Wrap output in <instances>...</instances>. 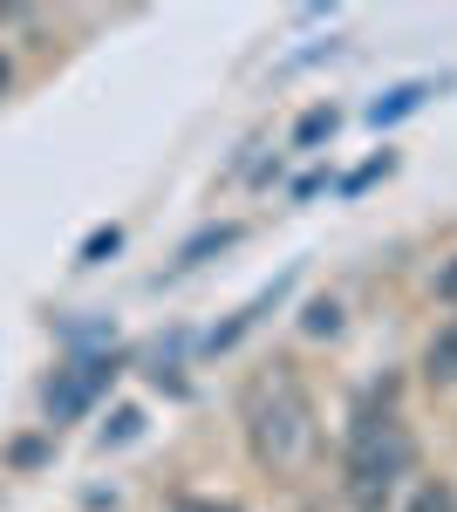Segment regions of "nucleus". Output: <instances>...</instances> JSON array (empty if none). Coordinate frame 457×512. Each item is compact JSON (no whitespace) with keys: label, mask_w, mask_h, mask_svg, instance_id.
I'll use <instances>...</instances> for the list:
<instances>
[{"label":"nucleus","mask_w":457,"mask_h":512,"mask_svg":"<svg viewBox=\"0 0 457 512\" xmlns=\"http://www.w3.org/2000/svg\"><path fill=\"white\" fill-rule=\"evenodd\" d=\"M7 76H14V69H7V55H0V89H7Z\"/></svg>","instance_id":"11"},{"label":"nucleus","mask_w":457,"mask_h":512,"mask_svg":"<svg viewBox=\"0 0 457 512\" xmlns=\"http://www.w3.org/2000/svg\"><path fill=\"white\" fill-rule=\"evenodd\" d=\"M239 424H246V451L253 465L273 478H307L321 458V410L307 396L294 362H267L246 376L239 390Z\"/></svg>","instance_id":"1"},{"label":"nucleus","mask_w":457,"mask_h":512,"mask_svg":"<svg viewBox=\"0 0 457 512\" xmlns=\"http://www.w3.org/2000/svg\"><path fill=\"white\" fill-rule=\"evenodd\" d=\"M410 512H457V492L444 485V478H423L417 499H410Z\"/></svg>","instance_id":"5"},{"label":"nucleus","mask_w":457,"mask_h":512,"mask_svg":"<svg viewBox=\"0 0 457 512\" xmlns=\"http://www.w3.org/2000/svg\"><path fill=\"white\" fill-rule=\"evenodd\" d=\"M423 376H430V383H457V321H444V328L430 335V349H423Z\"/></svg>","instance_id":"3"},{"label":"nucleus","mask_w":457,"mask_h":512,"mask_svg":"<svg viewBox=\"0 0 457 512\" xmlns=\"http://www.w3.org/2000/svg\"><path fill=\"white\" fill-rule=\"evenodd\" d=\"M116 239H123V233H116V226H110V233H96V239H89V246H82V260H103V253H116Z\"/></svg>","instance_id":"7"},{"label":"nucleus","mask_w":457,"mask_h":512,"mask_svg":"<svg viewBox=\"0 0 457 512\" xmlns=\"http://www.w3.org/2000/svg\"><path fill=\"white\" fill-rule=\"evenodd\" d=\"M321 130H335V110H314V117L301 123V144H307V137H321Z\"/></svg>","instance_id":"8"},{"label":"nucleus","mask_w":457,"mask_h":512,"mask_svg":"<svg viewBox=\"0 0 457 512\" xmlns=\"http://www.w3.org/2000/svg\"><path fill=\"white\" fill-rule=\"evenodd\" d=\"M335 328H342V308L335 301H314L307 308V335H335Z\"/></svg>","instance_id":"6"},{"label":"nucleus","mask_w":457,"mask_h":512,"mask_svg":"<svg viewBox=\"0 0 457 512\" xmlns=\"http://www.w3.org/2000/svg\"><path fill=\"white\" fill-rule=\"evenodd\" d=\"M437 294H444V301H451V308H457V260H451V267H444V274H437Z\"/></svg>","instance_id":"9"},{"label":"nucleus","mask_w":457,"mask_h":512,"mask_svg":"<svg viewBox=\"0 0 457 512\" xmlns=\"http://www.w3.org/2000/svg\"><path fill=\"white\" fill-rule=\"evenodd\" d=\"M178 512H232V506H205V499H185Z\"/></svg>","instance_id":"10"},{"label":"nucleus","mask_w":457,"mask_h":512,"mask_svg":"<svg viewBox=\"0 0 457 512\" xmlns=\"http://www.w3.org/2000/svg\"><path fill=\"white\" fill-rule=\"evenodd\" d=\"M417 465V437L396 410H362L348 424V451H342V478H348V499L355 512H382L396 499V485L410 478Z\"/></svg>","instance_id":"2"},{"label":"nucleus","mask_w":457,"mask_h":512,"mask_svg":"<svg viewBox=\"0 0 457 512\" xmlns=\"http://www.w3.org/2000/svg\"><path fill=\"white\" fill-rule=\"evenodd\" d=\"M423 96H430V82H403V89H389V96H382V103L369 110V117H376V123H389V117H410V110H417Z\"/></svg>","instance_id":"4"}]
</instances>
